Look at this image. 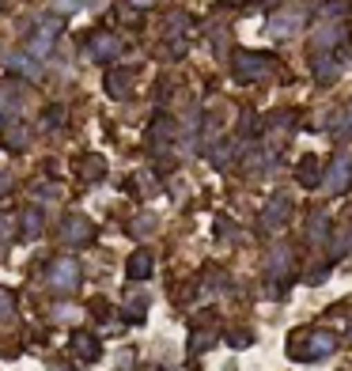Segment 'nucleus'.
Listing matches in <instances>:
<instances>
[{
  "mask_svg": "<svg viewBox=\"0 0 352 371\" xmlns=\"http://www.w3.org/2000/svg\"><path fill=\"white\" fill-rule=\"evenodd\" d=\"M235 76L243 80V84H250V80H269V76H277V61L261 57V53H239L235 57Z\"/></svg>",
  "mask_w": 352,
  "mask_h": 371,
  "instance_id": "f257e3e1",
  "label": "nucleus"
},
{
  "mask_svg": "<svg viewBox=\"0 0 352 371\" xmlns=\"http://www.w3.org/2000/svg\"><path fill=\"white\" fill-rule=\"evenodd\" d=\"M57 239L65 246H87L95 239V224L87 220L84 212H68L65 220H61V231H57Z\"/></svg>",
  "mask_w": 352,
  "mask_h": 371,
  "instance_id": "f03ea898",
  "label": "nucleus"
},
{
  "mask_svg": "<svg viewBox=\"0 0 352 371\" xmlns=\"http://www.w3.org/2000/svg\"><path fill=\"white\" fill-rule=\"evenodd\" d=\"M80 284V262H72V257H57V262H50V288L61 296L76 292Z\"/></svg>",
  "mask_w": 352,
  "mask_h": 371,
  "instance_id": "7ed1b4c3",
  "label": "nucleus"
},
{
  "mask_svg": "<svg viewBox=\"0 0 352 371\" xmlns=\"http://www.w3.org/2000/svg\"><path fill=\"white\" fill-rule=\"evenodd\" d=\"M295 341H303V352H295V360H326L333 352V334L315 329V334H295Z\"/></svg>",
  "mask_w": 352,
  "mask_h": 371,
  "instance_id": "20e7f679",
  "label": "nucleus"
},
{
  "mask_svg": "<svg viewBox=\"0 0 352 371\" xmlns=\"http://www.w3.org/2000/svg\"><path fill=\"white\" fill-rule=\"evenodd\" d=\"M118 53H122V38L110 35V30H95V35L87 38V57L91 61L106 64V61H114Z\"/></svg>",
  "mask_w": 352,
  "mask_h": 371,
  "instance_id": "39448f33",
  "label": "nucleus"
},
{
  "mask_svg": "<svg viewBox=\"0 0 352 371\" xmlns=\"http://www.w3.org/2000/svg\"><path fill=\"white\" fill-rule=\"evenodd\" d=\"M4 64H8V72H15L19 80H42V61H38L30 50L4 53Z\"/></svg>",
  "mask_w": 352,
  "mask_h": 371,
  "instance_id": "423d86ee",
  "label": "nucleus"
},
{
  "mask_svg": "<svg viewBox=\"0 0 352 371\" xmlns=\"http://www.w3.org/2000/svg\"><path fill=\"white\" fill-rule=\"evenodd\" d=\"M299 27H303V12L299 8H284V12H277L269 19V38H292Z\"/></svg>",
  "mask_w": 352,
  "mask_h": 371,
  "instance_id": "0eeeda50",
  "label": "nucleus"
},
{
  "mask_svg": "<svg viewBox=\"0 0 352 371\" xmlns=\"http://www.w3.org/2000/svg\"><path fill=\"white\" fill-rule=\"evenodd\" d=\"M349 182H352V156H349V152H337L330 174H326V190L341 193V190H349Z\"/></svg>",
  "mask_w": 352,
  "mask_h": 371,
  "instance_id": "6e6552de",
  "label": "nucleus"
},
{
  "mask_svg": "<svg viewBox=\"0 0 352 371\" xmlns=\"http://www.w3.org/2000/svg\"><path fill=\"white\" fill-rule=\"evenodd\" d=\"M288 216H292V201L284 197V193H277V197H269V205H266V212H261V231H273L277 224H284Z\"/></svg>",
  "mask_w": 352,
  "mask_h": 371,
  "instance_id": "1a4fd4ad",
  "label": "nucleus"
},
{
  "mask_svg": "<svg viewBox=\"0 0 352 371\" xmlns=\"http://www.w3.org/2000/svg\"><path fill=\"white\" fill-rule=\"evenodd\" d=\"M341 35H345V19H318V30H315V50L326 53L330 46L341 42Z\"/></svg>",
  "mask_w": 352,
  "mask_h": 371,
  "instance_id": "9d476101",
  "label": "nucleus"
},
{
  "mask_svg": "<svg viewBox=\"0 0 352 371\" xmlns=\"http://www.w3.org/2000/svg\"><path fill=\"white\" fill-rule=\"evenodd\" d=\"M72 352H76V360H84V364H95L99 352H102V345H99V337H95V334L80 329V334H72Z\"/></svg>",
  "mask_w": 352,
  "mask_h": 371,
  "instance_id": "9b49d317",
  "label": "nucleus"
},
{
  "mask_svg": "<svg viewBox=\"0 0 352 371\" xmlns=\"http://www.w3.org/2000/svg\"><path fill=\"white\" fill-rule=\"evenodd\" d=\"M106 95L110 99H129L133 95V72L129 69H114L106 76Z\"/></svg>",
  "mask_w": 352,
  "mask_h": 371,
  "instance_id": "f8f14e48",
  "label": "nucleus"
},
{
  "mask_svg": "<svg viewBox=\"0 0 352 371\" xmlns=\"http://www.w3.org/2000/svg\"><path fill=\"white\" fill-rule=\"evenodd\" d=\"M76 174H80V182H102V174H106V159L102 156H84L76 163Z\"/></svg>",
  "mask_w": 352,
  "mask_h": 371,
  "instance_id": "ddd939ff",
  "label": "nucleus"
},
{
  "mask_svg": "<svg viewBox=\"0 0 352 371\" xmlns=\"http://www.w3.org/2000/svg\"><path fill=\"white\" fill-rule=\"evenodd\" d=\"M151 269H156V265H151V254H148V250H137V254L129 257V265H125L129 280H148Z\"/></svg>",
  "mask_w": 352,
  "mask_h": 371,
  "instance_id": "4468645a",
  "label": "nucleus"
},
{
  "mask_svg": "<svg viewBox=\"0 0 352 371\" xmlns=\"http://www.w3.org/2000/svg\"><path fill=\"white\" fill-rule=\"evenodd\" d=\"M0 136H4L8 152H23L30 144V129L27 125H4V133H0Z\"/></svg>",
  "mask_w": 352,
  "mask_h": 371,
  "instance_id": "2eb2a0df",
  "label": "nucleus"
},
{
  "mask_svg": "<svg viewBox=\"0 0 352 371\" xmlns=\"http://www.w3.org/2000/svg\"><path fill=\"white\" fill-rule=\"evenodd\" d=\"M19 228H23V239H38L42 235V228H46V220H42V208H27L23 212V220H19Z\"/></svg>",
  "mask_w": 352,
  "mask_h": 371,
  "instance_id": "dca6fc26",
  "label": "nucleus"
},
{
  "mask_svg": "<svg viewBox=\"0 0 352 371\" xmlns=\"http://www.w3.org/2000/svg\"><path fill=\"white\" fill-rule=\"evenodd\" d=\"M288 273H292V250L288 246H281V250H273V254H269V277H288Z\"/></svg>",
  "mask_w": 352,
  "mask_h": 371,
  "instance_id": "f3484780",
  "label": "nucleus"
},
{
  "mask_svg": "<svg viewBox=\"0 0 352 371\" xmlns=\"http://www.w3.org/2000/svg\"><path fill=\"white\" fill-rule=\"evenodd\" d=\"M295 179H299V186H318V182H322V174H318V159H315V156L299 159V171H295Z\"/></svg>",
  "mask_w": 352,
  "mask_h": 371,
  "instance_id": "a211bd4d",
  "label": "nucleus"
},
{
  "mask_svg": "<svg viewBox=\"0 0 352 371\" xmlns=\"http://www.w3.org/2000/svg\"><path fill=\"white\" fill-rule=\"evenodd\" d=\"M23 50H30L38 61H42V57H50V50H53V38H50V35H42V30H35V35L27 38V46H23Z\"/></svg>",
  "mask_w": 352,
  "mask_h": 371,
  "instance_id": "6ab92c4d",
  "label": "nucleus"
},
{
  "mask_svg": "<svg viewBox=\"0 0 352 371\" xmlns=\"http://www.w3.org/2000/svg\"><path fill=\"white\" fill-rule=\"evenodd\" d=\"M326 228H330V216L318 208V212L307 220V239H311V243H322V239H326Z\"/></svg>",
  "mask_w": 352,
  "mask_h": 371,
  "instance_id": "aec40b11",
  "label": "nucleus"
},
{
  "mask_svg": "<svg viewBox=\"0 0 352 371\" xmlns=\"http://www.w3.org/2000/svg\"><path fill=\"white\" fill-rule=\"evenodd\" d=\"M15 228H19V216H15V212H0V246H8L15 239Z\"/></svg>",
  "mask_w": 352,
  "mask_h": 371,
  "instance_id": "412c9836",
  "label": "nucleus"
},
{
  "mask_svg": "<svg viewBox=\"0 0 352 371\" xmlns=\"http://www.w3.org/2000/svg\"><path fill=\"white\" fill-rule=\"evenodd\" d=\"M38 30L42 35H50V38H57L61 30H65V19H61V12H53V15H46L42 23H38Z\"/></svg>",
  "mask_w": 352,
  "mask_h": 371,
  "instance_id": "4be33fe9",
  "label": "nucleus"
},
{
  "mask_svg": "<svg viewBox=\"0 0 352 371\" xmlns=\"http://www.w3.org/2000/svg\"><path fill=\"white\" fill-rule=\"evenodd\" d=\"M212 341H216L212 329H194V337H189V352H205Z\"/></svg>",
  "mask_w": 352,
  "mask_h": 371,
  "instance_id": "5701e85b",
  "label": "nucleus"
},
{
  "mask_svg": "<svg viewBox=\"0 0 352 371\" xmlns=\"http://www.w3.org/2000/svg\"><path fill=\"white\" fill-rule=\"evenodd\" d=\"M61 125H65V107H46L42 129H61Z\"/></svg>",
  "mask_w": 352,
  "mask_h": 371,
  "instance_id": "b1692460",
  "label": "nucleus"
},
{
  "mask_svg": "<svg viewBox=\"0 0 352 371\" xmlns=\"http://www.w3.org/2000/svg\"><path fill=\"white\" fill-rule=\"evenodd\" d=\"M15 318V296L8 288H0V322H12Z\"/></svg>",
  "mask_w": 352,
  "mask_h": 371,
  "instance_id": "393cba45",
  "label": "nucleus"
},
{
  "mask_svg": "<svg viewBox=\"0 0 352 371\" xmlns=\"http://www.w3.org/2000/svg\"><path fill=\"white\" fill-rule=\"evenodd\" d=\"M80 8H84V0H53V12H80Z\"/></svg>",
  "mask_w": 352,
  "mask_h": 371,
  "instance_id": "a878e982",
  "label": "nucleus"
},
{
  "mask_svg": "<svg viewBox=\"0 0 352 371\" xmlns=\"http://www.w3.org/2000/svg\"><path fill=\"white\" fill-rule=\"evenodd\" d=\"M349 250H352V228H349V235L333 239V254H349Z\"/></svg>",
  "mask_w": 352,
  "mask_h": 371,
  "instance_id": "bb28decb",
  "label": "nucleus"
},
{
  "mask_svg": "<svg viewBox=\"0 0 352 371\" xmlns=\"http://www.w3.org/2000/svg\"><path fill=\"white\" fill-rule=\"evenodd\" d=\"M148 228H156V216H140V220L133 224V235H148Z\"/></svg>",
  "mask_w": 352,
  "mask_h": 371,
  "instance_id": "cd10ccee",
  "label": "nucleus"
},
{
  "mask_svg": "<svg viewBox=\"0 0 352 371\" xmlns=\"http://www.w3.org/2000/svg\"><path fill=\"white\" fill-rule=\"evenodd\" d=\"M8 190H12V174H8V171H0V197H4Z\"/></svg>",
  "mask_w": 352,
  "mask_h": 371,
  "instance_id": "c85d7f7f",
  "label": "nucleus"
},
{
  "mask_svg": "<svg viewBox=\"0 0 352 371\" xmlns=\"http://www.w3.org/2000/svg\"><path fill=\"white\" fill-rule=\"evenodd\" d=\"M53 318H76V311H72V307H57V311H53Z\"/></svg>",
  "mask_w": 352,
  "mask_h": 371,
  "instance_id": "c756f323",
  "label": "nucleus"
},
{
  "mask_svg": "<svg viewBox=\"0 0 352 371\" xmlns=\"http://www.w3.org/2000/svg\"><path fill=\"white\" fill-rule=\"evenodd\" d=\"M4 125H8V110H4V102H0V133H4Z\"/></svg>",
  "mask_w": 352,
  "mask_h": 371,
  "instance_id": "7c9ffc66",
  "label": "nucleus"
},
{
  "mask_svg": "<svg viewBox=\"0 0 352 371\" xmlns=\"http://www.w3.org/2000/svg\"><path fill=\"white\" fill-rule=\"evenodd\" d=\"M133 4H137V8H148V4H151V0H133Z\"/></svg>",
  "mask_w": 352,
  "mask_h": 371,
  "instance_id": "2f4dec72",
  "label": "nucleus"
},
{
  "mask_svg": "<svg viewBox=\"0 0 352 371\" xmlns=\"http://www.w3.org/2000/svg\"><path fill=\"white\" fill-rule=\"evenodd\" d=\"M0 4H4V0H0Z\"/></svg>",
  "mask_w": 352,
  "mask_h": 371,
  "instance_id": "473e14b6",
  "label": "nucleus"
}]
</instances>
